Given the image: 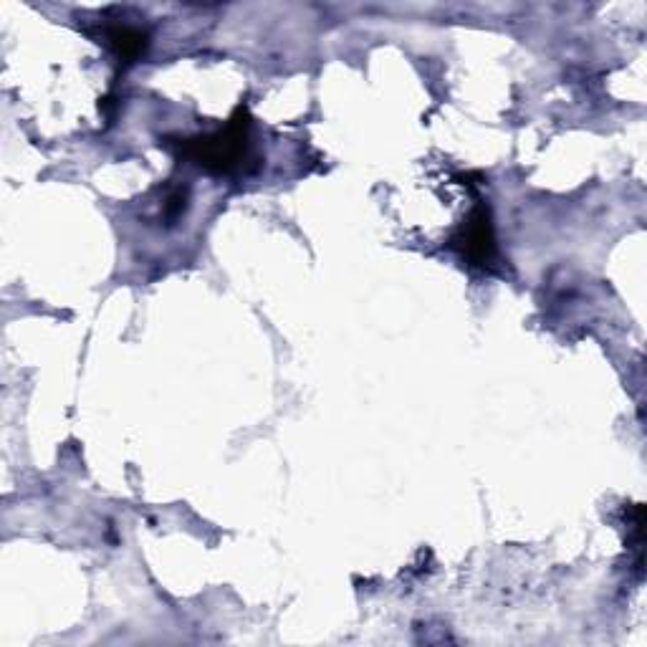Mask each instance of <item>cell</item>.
I'll use <instances>...</instances> for the list:
<instances>
[{"mask_svg": "<svg viewBox=\"0 0 647 647\" xmlns=\"http://www.w3.org/2000/svg\"><path fill=\"white\" fill-rule=\"evenodd\" d=\"M107 41L122 59H137L147 46V33L132 26H112L107 28Z\"/></svg>", "mask_w": 647, "mask_h": 647, "instance_id": "cell-3", "label": "cell"}, {"mask_svg": "<svg viewBox=\"0 0 647 647\" xmlns=\"http://www.w3.org/2000/svg\"><path fill=\"white\" fill-rule=\"evenodd\" d=\"M493 248H496V241H493L491 218H488L486 210H478L471 223H468L466 236H463V251L471 261L486 263L491 261Z\"/></svg>", "mask_w": 647, "mask_h": 647, "instance_id": "cell-2", "label": "cell"}, {"mask_svg": "<svg viewBox=\"0 0 647 647\" xmlns=\"http://www.w3.org/2000/svg\"><path fill=\"white\" fill-rule=\"evenodd\" d=\"M248 150V122L246 114H236V119L228 124V129L213 134V137H200L182 145V152L193 157L198 165L208 167L213 172H228L238 167Z\"/></svg>", "mask_w": 647, "mask_h": 647, "instance_id": "cell-1", "label": "cell"}]
</instances>
